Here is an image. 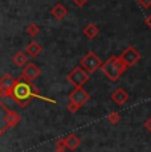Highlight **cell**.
Returning <instances> with one entry per match:
<instances>
[{"label": "cell", "mask_w": 151, "mask_h": 152, "mask_svg": "<svg viewBox=\"0 0 151 152\" xmlns=\"http://www.w3.org/2000/svg\"><path fill=\"white\" fill-rule=\"evenodd\" d=\"M66 109H68V111H69V113H72V114H76L78 110H80L77 106H76V104L70 103V102H69V103H68V106H66Z\"/></svg>", "instance_id": "obj_21"}, {"label": "cell", "mask_w": 151, "mask_h": 152, "mask_svg": "<svg viewBox=\"0 0 151 152\" xmlns=\"http://www.w3.org/2000/svg\"><path fill=\"white\" fill-rule=\"evenodd\" d=\"M27 33L29 34L31 37H36L37 34L40 33V27L37 24H34V23H32L27 27Z\"/></svg>", "instance_id": "obj_17"}, {"label": "cell", "mask_w": 151, "mask_h": 152, "mask_svg": "<svg viewBox=\"0 0 151 152\" xmlns=\"http://www.w3.org/2000/svg\"><path fill=\"white\" fill-rule=\"evenodd\" d=\"M43 52V48L41 45H40L37 41H34V40H32V41L28 44L27 46H25V53H27L28 57H37L40 53Z\"/></svg>", "instance_id": "obj_12"}, {"label": "cell", "mask_w": 151, "mask_h": 152, "mask_svg": "<svg viewBox=\"0 0 151 152\" xmlns=\"http://www.w3.org/2000/svg\"><path fill=\"white\" fill-rule=\"evenodd\" d=\"M89 73H86L81 66H76V68L66 75V80L69 81L74 87H82L84 85L89 81Z\"/></svg>", "instance_id": "obj_4"}, {"label": "cell", "mask_w": 151, "mask_h": 152, "mask_svg": "<svg viewBox=\"0 0 151 152\" xmlns=\"http://www.w3.org/2000/svg\"><path fill=\"white\" fill-rule=\"evenodd\" d=\"M101 65H102V61L100 60V57H98L94 52L86 53L82 57V60H81V68L85 70L86 73H89V74L97 72V70L101 68Z\"/></svg>", "instance_id": "obj_3"}, {"label": "cell", "mask_w": 151, "mask_h": 152, "mask_svg": "<svg viewBox=\"0 0 151 152\" xmlns=\"http://www.w3.org/2000/svg\"><path fill=\"white\" fill-rule=\"evenodd\" d=\"M7 110H8V107L5 106V103L0 99V135H3V134L8 130L7 126H5V122H4V116H5Z\"/></svg>", "instance_id": "obj_16"}, {"label": "cell", "mask_w": 151, "mask_h": 152, "mask_svg": "<svg viewBox=\"0 0 151 152\" xmlns=\"http://www.w3.org/2000/svg\"><path fill=\"white\" fill-rule=\"evenodd\" d=\"M89 99H90V94L84 87H74V90L69 94V102L76 104L78 109H81L86 102H89Z\"/></svg>", "instance_id": "obj_5"}, {"label": "cell", "mask_w": 151, "mask_h": 152, "mask_svg": "<svg viewBox=\"0 0 151 152\" xmlns=\"http://www.w3.org/2000/svg\"><path fill=\"white\" fill-rule=\"evenodd\" d=\"M119 57H121V60L126 64L127 68H130V66H134L135 64L141 60V53L136 50L134 46H127V48L122 52V54Z\"/></svg>", "instance_id": "obj_7"}, {"label": "cell", "mask_w": 151, "mask_h": 152, "mask_svg": "<svg viewBox=\"0 0 151 152\" xmlns=\"http://www.w3.org/2000/svg\"><path fill=\"white\" fill-rule=\"evenodd\" d=\"M88 1H89V0H73V3L77 5V7H84V5H85Z\"/></svg>", "instance_id": "obj_22"}, {"label": "cell", "mask_w": 151, "mask_h": 152, "mask_svg": "<svg viewBox=\"0 0 151 152\" xmlns=\"http://www.w3.org/2000/svg\"><path fill=\"white\" fill-rule=\"evenodd\" d=\"M65 140H66V148L69 151H76L81 144L80 138L77 135H74V134H70L68 138H65Z\"/></svg>", "instance_id": "obj_15"}, {"label": "cell", "mask_w": 151, "mask_h": 152, "mask_svg": "<svg viewBox=\"0 0 151 152\" xmlns=\"http://www.w3.org/2000/svg\"><path fill=\"white\" fill-rule=\"evenodd\" d=\"M138 4L143 8H150L151 7V0H136Z\"/></svg>", "instance_id": "obj_20"}, {"label": "cell", "mask_w": 151, "mask_h": 152, "mask_svg": "<svg viewBox=\"0 0 151 152\" xmlns=\"http://www.w3.org/2000/svg\"><path fill=\"white\" fill-rule=\"evenodd\" d=\"M51 15L54 17L56 20H64L68 15V10L62 3H57L53 5V8L51 10Z\"/></svg>", "instance_id": "obj_11"}, {"label": "cell", "mask_w": 151, "mask_h": 152, "mask_svg": "<svg viewBox=\"0 0 151 152\" xmlns=\"http://www.w3.org/2000/svg\"><path fill=\"white\" fill-rule=\"evenodd\" d=\"M54 152H66L65 150H57V148H56V150H54Z\"/></svg>", "instance_id": "obj_25"}, {"label": "cell", "mask_w": 151, "mask_h": 152, "mask_svg": "<svg viewBox=\"0 0 151 152\" xmlns=\"http://www.w3.org/2000/svg\"><path fill=\"white\" fill-rule=\"evenodd\" d=\"M41 74V70H40V68L36 65V64H33V62H28L27 65L23 68V73H21V75L25 78V80H28V81H34L39 75Z\"/></svg>", "instance_id": "obj_8"}, {"label": "cell", "mask_w": 151, "mask_h": 152, "mask_svg": "<svg viewBox=\"0 0 151 152\" xmlns=\"http://www.w3.org/2000/svg\"><path fill=\"white\" fill-rule=\"evenodd\" d=\"M12 62L15 64L17 68H24V66L29 62V57L27 56L25 52H17L12 57Z\"/></svg>", "instance_id": "obj_13"}, {"label": "cell", "mask_w": 151, "mask_h": 152, "mask_svg": "<svg viewBox=\"0 0 151 152\" xmlns=\"http://www.w3.org/2000/svg\"><path fill=\"white\" fill-rule=\"evenodd\" d=\"M146 25L150 28V31H151V13H150L149 16L146 17Z\"/></svg>", "instance_id": "obj_24"}, {"label": "cell", "mask_w": 151, "mask_h": 152, "mask_svg": "<svg viewBox=\"0 0 151 152\" xmlns=\"http://www.w3.org/2000/svg\"><path fill=\"white\" fill-rule=\"evenodd\" d=\"M54 145H56L57 150H65L66 148V140L65 138H60L54 142Z\"/></svg>", "instance_id": "obj_19"}, {"label": "cell", "mask_w": 151, "mask_h": 152, "mask_svg": "<svg viewBox=\"0 0 151 152\" xmlns=\"http://www.w3.org/2000/svg\"><path fill=\"white\" fill-rule=\"evenodd\" d=\"M82 32L89 40H92V39H94V37L98 36V33H100V28H98L94 23H89V24L84 28Z\"/></svg>", "instance_id": "obj_14"}, {"label": "cell", "mask_w": 151, "mask_h": 152, "mask_svg": "<svg viewBox=\"0 0 151 152\" xmlns=\"http://www.w3.org/2000/svg\"><path fill=\"white\" fill-rule=\"evenodd\" d=\"M144 127H146V130L151 134V116H150L149 119H147L146 122H144Z\"/></svg>", "instance_id": "obj_23"}, {"label": "cell", "mask_w": 151, "mask_h": 152, "mask_svg": "<svg viewBox=\"0 0 151 152\" xmlns=\"http://www.w3.org/2000/svg\"><path fill=\"white\" fill-rule=\"evenodd\" d=\"M11 98L16 102V104L19 107H25L32 99H41L45 102H51V103H57L54 99L46 98L44 95H41L39 93V89L33 85V82L25 80L23 75H20L19 78L15 80V85L13 89L11 91Z\"/></svg>", "instance_id": "obj_1"}, {"label": "cell", "mask_w": 151, "mask_h": 152, "mask_svg": "<svg viewBox=\"0 0 151 152\" xmlns=\"http://www.w3.org/2000/svg\"><path fill=\"white\" fill-rule=\"evenodd\" d=\"M126 69H127L126 64L121 60L119 56H110L109 60L101 65L102 73L113 82L119 80L121 75L126 72Z\"/></svg>", "instance_id": "obj_2"}, {"label": "cell", "mask_w": 151, "mask_h": 152, "mask_svg": "<svg viewBox=\"0 0 151 152\" xmlns=\"http://www.w3.org/2000/svg\"><path fill=\"white\" fill-rule=\"evenodd\" d=\"M111 99L117 106H122V104H125L127 101H129V94H127L126 90L118 87V89H115L114 93L111 94Z\"/></svg>", "instance_id": "obj_10"}, {"label": "cell", "mask_w": 151, "mask_h": 152, "mask_svg": "<svg viewBox=\"0 0 151 152\" xmlns=\"http://www.w3.org/2000/svg\"><path fill=\"white\" fill-rule=\"evenodd\" d=\"M107 121H109V123H111L113 126L118 124L121 121V115L117 113V111H113V113L109 114V116H107Z\"/></svg>", "instance_id": "obj_18"}, {"label": "cell", "mask_w": 151, "mask_h": 152, "mask_svg": "<svg viewBox=\"0 0 151 152\" xmlns=\"http://www.w3.org/2000/svg\"><path fill=\"white\" fill-rule=\"evenodd\" d=\"M15 85V78L7 73L3 77H0V98H11V91Z\"/></svg>", "instance_id": "obj_6"}, {"label": "cell", "mask_w": 151, "mask_h": 152, "mask_svg": "<svg viewBox=\"0 0 151 152\" xmlns=\"http://www.w3.org/2000/svg\"><path fill=\"white\" fill-rule=\"evenodd\" d=\"M20 121H21V116H20L15 110H10V109L7 110V113H5V116H4V122H5V126H7V128L16 127V126L20 123Z\"/></svg>", "instance_id": "obj_9"}]
</instances>
